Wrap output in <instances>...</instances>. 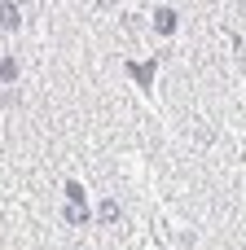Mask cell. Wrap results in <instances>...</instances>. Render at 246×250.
I'll use <instances>...</instances> for the list:
<instances>
[{
    "label": "cell",
    "mask_w": 246,
    "mask_h": 250,
    "mask_svg": "<svg viewBox=\"0 0 246 250\" xmlns=\"http://www.w3.org/2000/svg\"><path fill=\"white\" fill-rule=\"evenodd\" d=\"M66 198H70V202H84V185H79V180H66Z\"/></svg>",
    "instance_id": "cell-6"
},
{
    "label": "cell",
    "mask_w": 246,
    "mask_h": 250,
    "mask_svg": "<svg viewBox=\"0 0 246 250\" xmlns=\"http://www.w3.org/2000/svg\"><path fill=\"white\" fill-rule=\"evenodd\" d=\"M154 26H158L163 35H172V31H176V13H172V9H158V13H154Z\"/></svg>",
    "instance_id": "cell-3"
},
{
    "label": "cell",
    "mask_w": 246,
    "mask_h": 250,
    "mask_svg": "<svg viewBox=\"0 0 246 250\" xmlns=\"http://www.w3.org/2000/svg\"><path fill=\"white\" fill-rule=\"evenodd\" d=\"M97 215H101V220H119V202H101Z\"/></svg>",
    "instance_id": "cell-7"
},
{
    "label": "cell",
    "mask_w": 246,
    "mask_h": 250,
    "mask_svg": "<svg viewBox=\"0 0 246 250\" xmlns=\"http://www.w3.org/2000/svg\"><path fill=\"white\" fill-rule=\"evenodd\" d=\"M18 79V62L13 57H0V83H13Z\"/></svg>",
    "instance_id": "cell-5"
},
{
    "label": "cell",
    "mask_w": 246,
    "mask_h": 250,
    "mask_svg": "<svg viewBox=\"0 0 246 250\" xmlns=\"http://www.w3.org/2000/svg\"><path fill=\"white\" fill-rule=\"evenodd\" d=\"M18 22H22L18 4H13V0H0V26H4V31H18Z\"/></svg>",
    "instance_id": "cell-1"
},
{
    "label": "cell",
    "mask_w": 246,
    "mask_h": 250,
    "mask_svg": "<svg viewBox=\"0 0 246 250\" xmlns=\"http://www.w3.org/2000/svg\"><path fill=\"white\" fill-rule=\"evenodd\" d=\"M128 70H132V79H136V83H141V88L150 92V83H154V70H158V62H145V66H128Z\"/></svg>",
    "instance_id": "cell-2"
},
{
    "label": "cell",
    "mask_w": 246,
    "mask_h": 250,
    "mask_svg": "<svg viewBox=\"0 0 246 250\" xmlns=\"http://www.w3.org/2000/svg\"><path fill=\"white\" fill-rule=\"evenodd\" d=\"M66 224H88V211H84V202H70V207H66Z\"/></svg>",
    "instance_id": "cell-4"
}]
</instances>
